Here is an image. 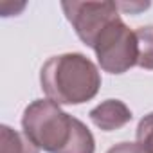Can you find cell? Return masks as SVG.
Listing matches in <instances>:
<instances>
[{"instance_id":"30bf717a","label":"cell","mask_w":153,"mask_h":153,"mask_svg":"<svg viewBox=\"0 0 153 153\" xmlns=\"http://www.w3.org/2000/svg\"><path fill=\"white\" fill-rule=\"evenodd\" d=\"M106 153H144L137 142H119L112 146Z\"/></svg>"},{"instance_id":"52a82bcc","label":"cell","mask_w":153,"mask_h":153,"mask_svg":"<svg viewBox=\"0 0 153 153\" xmlns=\"http://www.w3.org/2000/svg\"><path fill=\"white\" fill-rule=\"evenodd\" d=\"M96 151V140L92 131L78 119L76 124L74 135L70 139V142L65 146V149H61L59 153H94Z\"/></svg>"},{"instance_id":"277c9868","label":"cell","mask_w":153,"mask_h":153,"mask_svg":"<svg viewBox=\"0 0 153 153\" xmlns=\"http://www.w3.org/2000/svg\"><path fill=\"white\" fill-rule=\"evenodd\" d=\"M61 9L67 20L72 24L78 38L88 47H94L99 33L110 22L121 16L115 2H76L72 0V2H61Z\"/></svg>"},{"instance_id":"7a4b0ae2","label":"cell","mask_w":153,"mask_h":153,"mask_svg":"<svg viewBox=\"0 0 153 153\" xmlns=\"http://www.w3.org/2000/svg\"><path fill=\"white\" fill-rule=\"evenodd\" d=\"M78 119L63 112L51 99L33 101L22 115L24 135L47 153H59L70 142Z\"/></svg>"},{"instance_id":"5b68a950","label":"cell","mask_w":153,"mask_h":153,"mask_svg":"<svg viewBox=\"0 0 153 153\" xmlns=\"http://www.w3.org/2000/svg\"><path fill=\"white\" fill-rule=\"evenodd\" d=\"M88 117L99 130L115 131L126 126L131 121L133 114L121 99H106L101 105H97L96 108H92Z\"/></svg>"},{"instance_id":"3957f363","label":"cell","mask_w":153,"mask_h":153,"mask_svg":"<svg viewBox=\"0 0 153 153\" xmlns=\"http://www.w3.org/2000/svg\"><path fill=\"white\" fill-rule=\"evenodd\" d=\"M92 49L99 67L108 74H124L135 67L139 59L135 31H131L121 16L99 33Z\"/></svg>"},{"instance_id":"9c48e42d","label":"cell","mask_w":153,"mask_h":153,"mask_svg":"<svg viewBox=\"0 0 153 153\" xmlns=\"http://www.w3.org/2000/svg\"><path fill=\"white\" fill-rule=\"evenodd\" d=\"M137 144L144 153H153V112L144 115L137 124Z\"/></svg>"},{"instance_id":"ba28073f","label":"cell","mask_w":153,"mask_h":153,"mask_svg":"<svg viewBox=\"0 0 153 153\" xmlns=\"http://www.w3.org/2000/svg\"><path fill=\"white\" fill-rule=\"evenodd\" d=\"M137 45H139V59L137 65L146 70H153V25H144L135 29Z\"/></svg>"},{"instance_id":"6da1fadb","label":"cell","mask_w":153,"mask_h":153,"mask_svg":"<svg viewBox=\"0 0 153 153\" xmlns=\"http://www.w3.org/2000/svg\"><path fill=\"white\" fill-rule=\"evenodd\" d=\"M40 85L47 99L56 105H81L97 96L101 72L81 52L58 54L43 63Z\"/></svg>"},{"instance_id":"8992f818","label":"cell","mask_w":153,"mask_h":153,"mask_svg":"<svg viewBox=\"0 0 153 153\" xmlns=\"http://www.w3.org/2000/svg\"><path fill=\"white\" fill-rule=\"evenodd\" d=\"M0 153H40V149L24 135L7 124L0 126Z\"/></svg>"}]
</instances>
